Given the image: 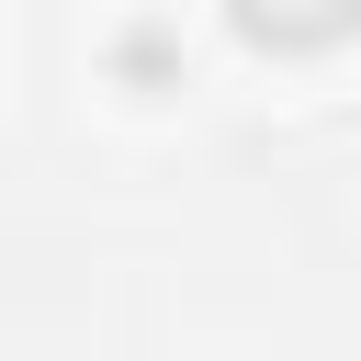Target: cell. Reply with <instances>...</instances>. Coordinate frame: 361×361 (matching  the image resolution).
Wrapping results in <instances>:
<instances>
[{
  "instance_id": "2",
  "label": "cell",
  "mask_w": 361,
  "mask_h": 361,
  "mask_svg": "<svg viewBox=\"0 0 361 361\" xmlns=\"http://www.w3.org/2000/svg\"><path fill=\"white\" fill-rule=\"evenodd\" d=\"M102 56H113V79H124V90H147V102H158V90H180V23H169V11L113 23V45H102Z\"/></svg>"
},
{
  "instance_id": "1",
  "label": "cell",
  "mask_w": 361,
  "mask_h": 361,
  "mask_svg": "<svg viewBox=\"0 0 361 361\" xmlns=\"http://www.w3.org/2000/svg\"><path fill=\"white\" fill-rule=\"evenodd\" d=\"M237 45H271V56H338L361 0H214Z\"/></svg>"
}]
</instances>
